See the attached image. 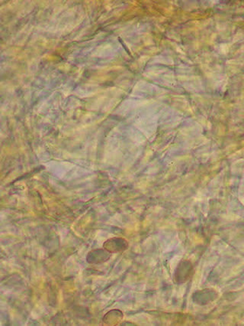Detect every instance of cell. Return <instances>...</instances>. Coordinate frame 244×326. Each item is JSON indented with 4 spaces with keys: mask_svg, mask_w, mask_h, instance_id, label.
<instances>
[{
    "mask_svg": "<svg viewBox=\"0 0 244 326\" xmlns=\"http://www.w3.org/2000/svg\"><path fill=\"white\" fill-rule=\"evenodd\" d=\"M129 248V243L122 238H111L104 244V248L110 253L121 252Z\"/></svg>",
    "mask_w": 244,
    "mask_h": 326,
    "instance_id": "2",
    "label": "cell"
},
{
    "mask_svg": "<svg viewBox=\"0 0 244 326\" xmlns=\"http://www.w3.org/2000/svg\"><path fill=\"white\" fill-rule=\"evenodd\" d=\"M194 272V266L192 262L183 260L178 263L175 269L174 281L177 284H184L193 277Z\"/></svg>",
    "mask_w": 244,
    "mask_h": 326,
    "instance_id": "1",
    "label": "cell"
}]
</instances>
